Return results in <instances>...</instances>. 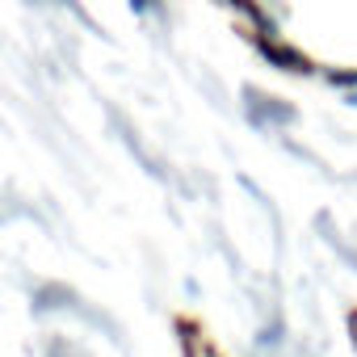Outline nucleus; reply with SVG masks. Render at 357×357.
<instances>
[{
  "label": "nucleus",
  "instance_id": "f257e3e1",
  "mask_svg": "<svg viewBox=\"0 0 357 357\" xmlns=\"http://www.w3.org/2000/svg\"><path fill=\"white\" fill-rule=\"evenodd\" d=\"M198 357H211V353H198Z\"/></svg>",
  "mask_w": 357,
  "mask_h": 357
}]
</instances>
